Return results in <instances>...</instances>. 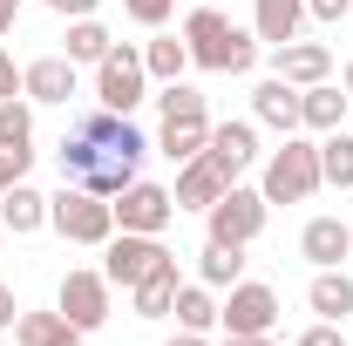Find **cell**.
Masks as SVG:
<instances>
[{"mask_svg": "<svg viewBox=\"0 0 353 346\" xmlns=\"http://www.w3.org/2000/svg\"><path fill=\"white\" fill-rule=\"evenodd\" d=\"M143 130L116 109H88L75 130L61 136V183H82L95 197H116L136 183V163H143Z\"/></svg>", "mask_w": 353, "mask_h": 346, "instance_id": "6da1fadb", "label": "cell"}, {"mask_svg": "<svg viewBox=\"0 0 353 346\" xmlns=\"http://www.w3.org/2000/svg\"><path fill=\"white\" fill-rule=\"evenodd\" d=\"M183 48H190V68H211V75H245L259 54V41L245 28H231L218 7H197L183 21Z\"/></svg>", "mask_w": 353, "mask_h": 346, "instance_id": "7a4b0ae2", "label": "cell"}, {"mask_svg": "<svg viewBox=\"0 0 353 346\" xmlns=\"http://www.w3.org/2000/svg\"><path fill=\"white\" fill-rule=\"evenodd\" d=\"M48 224H54L68 245H109V238H116V204L95 197V190H82V183H61V190L48 197Z\"/></svg>", "mask_w": 353, "mask_h": 346, "instance_id": "3957f363", "label": "cell"}, {"mask_svg": "<svg viewBox=\"0 0 353 346\" xmlns=\"http://www.w3.org/2000/svg\"><path fill=\"white\" fill-rule=\"evenodd\" d=\"M326 176H319V143H299V136H285V150H272V163H265V204H306L312 190H319Z\"/></svg>", "mask_w": 353, "mask_h": 346, "instance_id": "277c9868", "label": "cell"}, {"mask_svg": "<svg viewBox=\"0 0 353 346\" xmlns=\"http://www.w3.org/2000/svg\"><path fill=\"white\" fill-rule=\"evenodd\" d=\"M143 95H150L143 48H109V54L95 61V102H102V109H116V116H130Z\"/></svg>", "mask_w": 353, "mask_h": 346, "instance_id": "5b68a950", "label": "cell"}, {"mask_svg": "<svg viewBox=\"0 0 353 346\" xmlns=\"http://www.w3.org/2000/svg\"><path fill=\"white\" fill-rule=\"evenodd\" d=\"M265 211H272V204H265V190L231 183V190H224L204 217H211V238H218V245H252V238L265 231Z\"/></svg>", "mask_w": 353, "mask_h": 346, "instance_id": "8992f818", "label": "cell"}, {"mask_svg": "<svg viewBox=\"0 0 353 346\" xmlns=\"http://www.w3.org/2000/svg\"><path fill=\"white\" fill-rule=\"evenodd\" d=\"M109 204H116V231H143V238H163V224L176 217V197L163 183H143V176L130 190H116Z\"/></svg>", "mask_w": 353, "mask_h": 346, "instance_id": "52a82bcc", "label": "cell"}, {"mask_svg": "<svg viewBox=\"0 0 353 346\" xmlns=\"http://www.w3.org/2000/svg\"><path fill=\"white\" fill-rule=\"evenodd\" d=\"M218 326L224 333H272V326H279V292L259 285V278H238L231 299L218 305Z\"/></svg>", "mask_w": 353, "mask_h": 346, "instance_id": "ba28073f", "label": "cell"}, {"mask_svg": "<svg viewBox=\"0 0 353 346\" xmlns=\"http://www.w3.org/2000/svg\"><path fill=\"white\" fill-rule=\"evenodd\" d=\"M102 252H109V258H102V278H109V285H136V278H150L157 265L170 258V252H163V238H143V231L109 238Z\"/></svg>", "mask_w": 353, "mask_h": 346, "instance_id": "9c48e42d", "label": "cell"}, {"mask_svg": "<svg viewBox=\"0 0 353 346\" xmlns=\"http://www.w3.org/2000/svg\"><path fill=\"white\" fill-rule=\"evenodd\" d=\"M54 312L75 319L82 333H95V326L109 319V278H102V272H68L61 292H54Z\"/></svg>", "mask_w": 353, "mask_h": 346, "instance_id": "30bf717a", "label": "cell"}, {"mask_svg": "<svg viewBox=\"0 0 353 346\" xmlns=\"http://www.w3.org/2000/svg\"><path fill=\"white\" fill-rule=\"evenodd\" d=\"M204 156L218 163L231 183L252 170V156H259V130L252 123H211V143H204Z\"/></svg>", "mask_w": 353, "mask_h": 346, "instance_id": "8fae6325", "label": "cell"}, {"mask_svg": "<svg viewBox=\"0 0 353 346\" xmlns=\"http://www.w3.org/2000/svg\"><path fill=\"white\" fill-rule=\"evenodd\" d=\"M224 190H231V176H224L211 156H190V163L176 170V190H170V197H176V211H211Z\"/></svg>", "mask_w": 353, "mask_h": 346, "instance_id": "7c38bea8", "label": "cell"}, {"mask_svg": "<svg viewBox=\"0 0 353 346\" xmlns=\"http://www.w3.org/2000/svg\"><path fill=\"white\" fill-rule=\"evenodd\" d=\"M252 109H259V123H272L279 136H299L306 130V116H299V88L285 82V75H265L252 88Z\"/></svg>", "mask_w": 353, "mask_h": 346, "instance_id": "4fadbf2b", "label": "cell"}, {"mask_svg": "<svg viewBox=\"0 0 353 346\" xmlns=\"http://www.w3.org/2000/svg\"><path fill=\"white\" fill-rule=\"evenodd\" d=\"M272 75H285L292 88H312V82H326V75H333V48H319V41H285V48H272Z\"/></svg>", "mask_w": 353, "mask_h": 346, "instance_id": "5bb4252c", "label": "cell"}, {"mask_svg": "<svg viewBox=\"0 0 353 346\" xmlns=\"http://www.w3.org/2000/svg\"><path fill=\"white\" fill-rule=\"evenodd\" d=\"M21 95H28V102H68V95H75V61H68V54L28 61V68H21Z\"/></svg>", "mask_w": 353, "mask_h": 346, "instance_id": "9a60e30c", "label": "cell"}, {"mask_svg": "<svg viewBox=\"0 0 353 346\" xmlns=\"http://www.w3.org/2000/svg\"><path fill=\"white\" fill-rule=\"evenodd\" d=\"M299 252H306L319 272H326V265H340V258L353 252V224H340V217H312L306 231H299Z\"/></svg>", "mask_w": 353, "mask_h": 346, "instance_id": "2e32d148", "label": "cell"}, {"mask_svg": "<svg viewBox=\"0 0 353 346\" xmlns=\"http://www.w3.org/2000/svg\"><path fill=\"white\" fill-rule=\"evenodd\" d=\"M299 21H306V0H259V7H252V28H259V41H272V48L299 41Z\"/></svg>", "mask_w": 353, "mask_h": 346, "instance_id": "e0dca14e", "label": "cell"}, {"mask_svg": "<svg viewBox=\"0 0 353 346\" xmlns=\"http://www.w3.org/2000/svg\"><path fill=\"white\" fill-rule=\"evenodd\" d=\"M204 143H211V116H170V123H163V136H157V150H163L170 163L204 156Z\"/></svg>", "mask_w": 353, "mask_h": 346, "instance_id": "ac0fdd59", "label": "cell"}, {"mask_svg": "<svg viewBox=\"0 0 353 346\" xmlns=\"http://www.w3.org/2000/svg\"><path fill=\"white\" fill-rule=\"evenodd\" d=\"M176 285H183V278H176V258H163L150 278H136V285H130L136 319H163V312H170V299H176Z\"/></svg>", "mask_w": 353, "mask_h": 346, "instance_id": "d6986e66", "label": "cell"}, {"mask_svg": "<svg viewBox=\"0 0 353 346\" xmlns=\"http://www.w3.org/2000/svg\"><path fill=\"white\" fill-rule=\"evenodd\" d=\"M0 224H7L14 238L41 231V224H48V197H41V190H28V183H7V197H0Z\"/></svg>", "mask_w": 353, "mask_h": 346, "instance_id": "ffe728a7", "label": "cell"}, {"mask_svg": "<svg viewBox=\"0 0 353 346\" xmlns=\"http://www.w3.org/2000/svg\"><path fill=\"white\" fill-rule=\"evenodd\" d=\"M14 333H21V346H82V326L61 312H21Z\"/></svg>", "mask_w": 353, "mask_h": 346, "instance_id": "44dd1931", "label": "cell"}, {"mask_svg": "<svg viewBox=\"0 0 353 346\" xmlns=\"http://www.w3.org/2000/svg\"><path fill=\"white\" fill-rule=\"evenodd\" d=\"M28 143H34V116H28V102L14 95V102H0V150L14 156V170H28V163H34V150H28Z\"/></svg>", "mask_w": 353, "mask_h": 346, "instance_id": "7402d4cb", "label": "cell"}, {"mask_svg": "<svg viewBox=\"0 0 353 346\" xmlns=\"http://www.w3.org/2000/svg\"><path fill=\"white\" fill-rule=\"evenodd\" d=\"M347 102H353V95H340L333 82H312V88H299V116H306V130H340Z\"/></svg>", "mask_w": 353, "mask_h": 346, "instance_id": "603a6c76", "label": "cell"}, {"mask_svg": "<svg viewBox=\"0 0 353 346\" xmlns=\"http://www.w3.org/2000/svg\"><path fill=\"white\" fill-rule=\"evenodd\" d=\"M306 299H312V312H319V319H347V312H353V278L340 272V265H326V272L312 278Z\"/></svg>", "mask_w": 353, "mask_h": 346, "instance_id": "cb8c5ba5", "label": "cell"}, {"mask_svg": "<svg viewBox=\"0 0 353 346\" xmlns=\"http://www.w3.org/2000/svg\"><path fill=\"white\" fill-rule=\"evenodd\" d=\"M170 312H176V326H190V333H211V326H218V299H211L204 278H197V285H176Z\"/></svg>", "mask_w": 353, "mask_h": 346, "instance_id": "d4e9b609", "label": "cell"}, {"mask_svg": "<svg viewBox=\"0 0 353 346\" xmlns=\"http://www.w3.org/2000/svg\"><path fill=\"white\" fill-rule=\"evenodd\" d=\"M238 272H245V245H218V238H211V245H204V252H197V278H204V285H238Z\"/></svg>", "mask_w": 353, "mask_h": 346, "instance_id": "484cf974", "label": "cell"}, {"mask_svg": "<svg viewBox=\"0 0 353 346\" xmlns=\"http://www.w3.org/2000/svg\"><path fill=\"white\" fill-rule=\"evenodd\" d=\"M143 68H150V82H183V68H190V48L176 41V34H157V41L143 48Z\"/></svg>", "mask_w": 353, "mask_h": 346, "instance_id": "4316f807", "label": "cell"}, {"mask_svg": "<svg viewBox=\"0 0 353 346\" xmlns=\"http://www.w3.org/2000/svg\"><path fill=\"white\" fill-rule=\"evenodd\" d=\"M319 176L340 183V190H353V136L347 130H326V143H319Z\"/></svg>", "mask_w": 353, "mask_h": 346, "instance_id": "83f0119b", "label": "cell"}, {"mask_svg": "<svg viewBox=\"0 0 353 346\" xmlns=\"http://www.w3.org/2000/svg\"><path fill=\"white\" fill-rule=\"evenodd\" d=\"M109 48H116V41H109V28H102L95 14H82V21L68 28V61H102Z\"/></svg>", "mask_w": 353, "mask_h": 346, "instance_id": "f1b7e54d", "label": "cell"}, {"mask_svg": "<svg viewBox=\"0 0 353 346\" xmlns=\"http://www.w3.org/2000/svg\"><path fill=\"white\" fill-rule=\"evenodd\" d=\"M157 102H163V123H170V116H211V109H204V95H197V88H183V82H163Z\"/></svg>", "mask_w": 353, "mask_h": 346, "instance_id": "f546056e", "label": "cell"}, {"mask_svg": "<svg viewBox=\"0 0 353 346\" xmlns=\"http://www.w3.org/2000/svg\"><path fill=\"white\" fill-rule=\"evenodd\" d=\"M123 14H130L136 28H163V21L176 14V0H123Z\"/></svg>", "mask_w": 353, "mask_h": 346, "instance_id": "4dcf8cb0", "label": "cell"}, {"mask_svg": "<svg viewBox=\"0 0 353 346\" xmlns=\"http://www.w3.org/2000/svg\"><path fill=\"white\" fill-rule=\"evenodd\" d=\"M306 14H312V21H347L353 0H306Z\"/></svg>", "mask_w": 353, "mask_h": 346, "instance_id": "1f68e13d", "label": "cell"}, {"mask_svg": "<svg viewBox=\"0 0 353 346\" xmlns=\"http://www.w3.org/2000/svg\"><path fill=\"white\" fill-rule=\"evenodd\" d=\"M299 346H340V319H319L312 333H299Z\"/></svg>", "mask_w": 353, "mask_h": 346, "instance_id": "d6a6232c", "label": "cell"}, {"mask_svg": "<svg viewBox=\"0 0 353 346\" xmlns=\"http://www.w3.org/2000/svg\"><path fill=\"white\" fill-rule=\"evenodd\" d=\"M21 95V68H14V54H0V102H14Z\"/></svg>", "mask_w": 353, "mask_h": 346, "instance_id": "836d02e7", "label": "cell"}, {"mask_svg": "<svg viewBox=\"0 0 353 346\" xmlns=\"http://www.w3.org/2000/svg\"><path fill=\"white\" fill-rule=\"evenodd\" d=\"M48 7H54V14H75V21H82V14H95V7H102V0H48Z\"/></svg>", "mask_w": 353, "mask_h": 346, "instance_id": "e575fe53", "label": "cell"}, {"mask_svg": "<svg viewBox=\"0 0 353 346\" xmlns=\"http://www.w3.org/2000/svg\"><path fill=\"white\" fill-rule=\"evenodd\" d=\"M14 319H21V305H14V292H7V285H0V333H7Z\"/></svg>", "mask_w": 353, "mask_h": 346, "instance_id": "d590c367", "label": "cell"}, {"mask_svg": "<svg viewBox=\"0 0 353 346\" xmlns=\"http://www.w3.org/2000/svg\"><path fill=\"white\" fill-rule=\"evenodd\" d=\"M224 346H272V333H224Z\"/></svg>", "mask_w": 353, "mask_h": 346, "instance_id": "8d00e7d4", "label": "cell"}, {"mask_svg": "<svg viewBox=\"0 0 353 346\" xmlns=\"http://www.w3.org/2000/svg\"><path fill=\"white\" fill-rule=\"evenodd\" d=\"M7 183H21V170H14V156L0 150V197H7Z\"/></svg>", "mask_w": 353, "mask_h": 346, "instance_id": "74e56055", "label": "cell"}, {"mask_svg": "<svg viewBox=\"0 0 353 346\" xmlns=\"http://www.w3.org/2000/svg\"><path fill=\"white\" fill-rule=\"evenodd\" d=\"M170 346H211V340H204V333H190V326H176V333H170Z\"/></svg>", "mask_w": 353, "mask_h": 346, "instance_id": "f35d334b", "label": "cell"}, {"mask_svg": "<svg viewBox=\"0 0 353 346\" xmlns=\"http://www.w3.org/2000/svg\"><path fill=\"white\" fill-rule=\"evenodd\" d=\"M14 14H21V0H0V34L14 28Z\"/></svg>", "mask_w": 353, "mask_h": 346, "instance_id": "ab89813d", "label": "cell"}, {"mask_svg": "<svg viewBox=\"0 0 353 346\" xmlns=\"http://www.w3.org/2000/svg\"><path fill=\"white\" fill-rule=\"evenodd\" d=\"M347 95H353V61H347Z\"/></svg>", "mask_w": 353, "mask_h": 346, "instance_id": "60d3db41", "label": "cell"}, {"mask_svg": "<svg viewBox=\"0 0 353 346\" xmlns=\"http://www.w3.org/2000/svg\"><path fill=\"white\" fill-rule=\"evenodd\" d=\"M0 245H7V224H0Z\"/></svg>", "mask_w": 353, "mask_h": 346, "instance_id": "b9f144b4", "label": "cell"}]
</instances>
